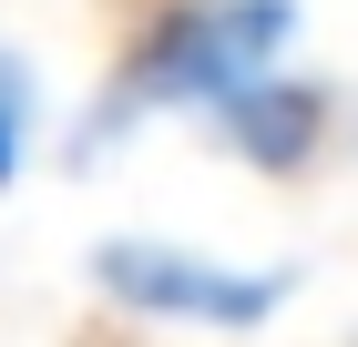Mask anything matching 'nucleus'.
Instances as JSON below:
<instances>
[{
	"label": "nucleus",
	"instance_id": "nucleus-1",
	"mask_svg": "<svg viewBox=\"0 0 358 347\" xmlns=\"http://www.w3.org/2000/svg\"><path fill=\"white\" fill-rule=\"evenodd\" d=\"M307 52V0H143L134 31L113 41L103 82L83 92L62 163L103 174V154L143 143L154 123H205L215 103H236L256 72Z\"/></svg>",
	"mask_w": 358,
	"mask_h": 347
},
{
	"label": "nucleus",
	"instance_id": "nucleus-2",
	"mask_svg": "<svg viewBox=\"0 0 358 347\" xmlns=\"http://www.w3.org/2000/svg\"><path fill=\"white\" fill-rule=\"evenodd\" d=\"M83 286L103 317L154 327V337H225L246 347L297 307V266L276 256H236L205 235H164V225H113L83 245Z\"/></svg>",
	"mask_w": 358,
	"mask_h": 347
},
{
	"label": "nucleus",
	"instance_id": "nucleus-3",
	"mask_svg": "<svg viewBox=\"0 0 358 347\" xmlns=\"http://www.w3.org/2000/svg\"><path fill=\"white\" fill-rule=\"evenodd\" d=\"M194 133L215 143L236 174L256 184H307V174H338L358 163V72H317V61H276L256 72L236 103H215Z\"/></svg>",
	"mask_w": 358,
	"mask_h": 347
},
{
	"label": "nucleus",
	"instance_id": "nucleus-4",
	"mask_svg": "<svg viewBox=\"0 0 358 347\" xmlns=\"http://www.w3.org/2000/svg\"><path fill=\"white\" fill-rule=\"evenodd\" d=\"M41 133H52V82L21 41H0V194H21V174L41 163Z\"/></svg>",
	"mask_w": 358,
	"mask_h": 347
}]
</instances>
